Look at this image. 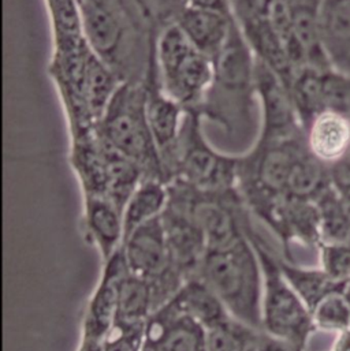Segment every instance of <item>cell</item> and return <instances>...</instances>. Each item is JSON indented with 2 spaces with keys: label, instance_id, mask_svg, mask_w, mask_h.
<instances>
[{
  "label": "cell",
  "instance_id": "ba28073f",
  "mask_svg": "<svg viewBox=\"0 0 350 351\" xmlns=\"http://www.w3.org/2000/svg\"><path fill=\"white\" fill-rule=\"evenodd\" d=\"M253 89L261 106V130L259 140H288L304 134L286 82L256 56Z\"/></svg>",
  "mask_w": 350,
  "mask_h": 351
},
{
  "label": "cell",
  "instance_id": "f546056e",
  "mask_svg": "<svg viewBox=\"0 0 350 351\" xmlns=\"http://www.w3.org/2000/svg\"><path fill=\"white\" fill-rule=\"evenodd\" d=\"M147 323H129L115 320L103 341L104 351L145 350Z\"/></svg>",
  "mask_w": 350,
  "mask_h": 351
},
{
  "label": "cell",
  "instance_id": "5bb4252c",
  "mask_svg": "<svg viewBox=\"0 0 350 351\" xmlns=\"http://www.w3.org/2000/svg\"><path fill=\"white\" fill-rule=\"evenodd\" d=\"M82 227L86 241L107 261L124 243V213L110 198L85 195Z\"/></svg>",
  "mask_w": 350,
  "mask_h": 351
},
{
  "label": "cell",
  "instance_id": "e575fe53",
  "mask_svg": "<svg viewBox=\"0 0 350 351\" xmlns=\"http://www.w3.org/2000/svg\"><path fill=\"white\" fill-rule=\"evenodd\" d=\"M75 351H104V345L103 341L80 335L78 348Z\"/></svg>",
  "mask_w": 350,
  "mask_h": 351
},
{
  "label": "cell",
  "instance_id": "5b68a950",
  "mask_svg": "<svg viewBox=\"0 0 350 351\" xmlns=\"http://www.w3.org/2000/svg\"><path fill=\"white\" fill-rule=\"evenodd\" d=\"M162 89L182 107H191L213 86V62L187 40L175 23L163 30L156 47Z\"/></svg>",
  "mask_w": 350,
  "mask_h": 351
},
{
  "label": "cell",
  "instance_id": "d4e9b609",
  "mask_svg": "<svg viewBox=\"0 0 350 351\" xmlns=\"http://www.w3.org/2000/svg\"><path fill=\"white\" fill-rule=\"evenodd\" d=\"M154 312L155 300L151 285L128 271L119 283L117 320L147 323Z\"/></svg>",
  "mask_w": 350,
  "mask_h": 351
},
{
  "label": "cell",
  "instance_id": "ffe728a7",
  "mask_svg": "<svg viewBox=\"0 0 350 351\" xmlns=\"http://www.w3.org/2000/svg\"><path fill=\"white\" fill-rule=\"evenodd\" d=\"M170 301L205 330L231 316L213 290L197 276L187 279Z\"/></svg>",
  "mask_w": 350,
  "mask_h": 351
},
{
  "label": "cell",
  "instance_id": "9a60e30c",
  "mask_svg": "<svg viewBox=\"0 0 350 351\" xmlns=\"http://www.w3.org/2000/svg\"><path fill=\"white\" fill-rule=\"evenodd\" d=\"M304 137L310 154L331 166L350 155V117L325 110L304 128Z\"/></svg>",
  "mask_w": 350,
  "mask_h": 351
},
{
  "label": "cell",
  "instance_id": "1f68e13d",
  "mask_svg": "<svg viewBox=\"0 0 350 351\" xmlns=\"http://www.w3.org/2000/svg\"><path fill=\"white\" fill-rule=\"evenodd\" d=\"M189 7L209 10L215 12H220L229 16L234 15V8L231 0H187Z\"/></svg>",
  "mask_w": 350,
  "mask_h": 351
},
{
  "label": "cell",
  "instance_id": "d6986e66",
  "mask_svg": "<svg viewBox=\"0 0 350 351\" xmlns=\"http://www.w3.org/2000/svg\"><path fill=\"white\" fill-rule=\"evenodd\" d=\"M234 18V15L229 16L220 12L187 5L180 14L176 25L182 29L196 49L213 60L230 34Z\"/></svg>",
  "mask_w": 350,
  "mask_h": 351
},
{
  "label": "cell",
  "instance_id": "ac0fdd59",
  "mask_svg": "<svg viewBox=\"0 0 350 351\" xmlns=\"http://www.w3.org/2000/svg\"><path fill=\"white\" fill-rule=\"evenodd\" d=\"M320 38L330 69L350 75V0H322Z\"/></svg>",
  "mask_w": 350,
  "mask_h": 351
},
{
  "label": "cell",
  "instance_id": "e0dca14e",
  "mask_svg": "<svg viewBox=\"0 0 350 351\" xmlns=\"http://www.w3.org/2000/svg\"><path fill=\"white\" fill-rule=\"evenodd\" d=\"M84 38L106 63L118 55L124 30L114 10L106 0H80Z\"/></svg>",
  "mask_w": 350,
  "mask_h": 351
},
{
  "label": "cell",
  "instance_id": "4dcf8cb0",
  "mask_svg": "<svg viewBox=\"0 0 350 351\" xmlns=\"http://www.w3.org/2000/svg\"><path fill=\"white\" fill-rule=\"evenodd\" d=\"M330 184L338 195H350V155L329 166Z\"/></svg>",
  "mask_w": 350,
  "mask_h": 351
},
{
  "label": "cell",
  "instance_id": "8992f818",
  "mask_svg": "<svg viewBox=\"0 0 350 351\" xmlns=\"http://www.w3.org/2000/svg\"><path fill=\"white\" fill-rule=\"evenodd\" d=\"M238 160L240 156H229L212 148L201 130L200 114L187 110L175 149L170 180L176 179L208 191L237 189Z\"/></svg>",
  "mask_w": 350,
  "mask_h": 351
},
{
  "label": "cell",
  "instance_id": "7a4b0ae2",
  "mask_svg": "<svg viewBox=\"0 0 350 351\" xmlns=\"http://www.w3.org/2000/svg\"><path fill=\"white\" fill-rule=\"evenodd\" d=\"M246 234L256 249L263 271V332L305 351L315 332L310 308L290 286L279 267L278 256L264 245L252 223Z\"/></svg>",
  "mask_w": 350,
  "mask_h": 351
},
{
  "label": "cell",
  "instance_id": "603a6c76",
  "mask_svg": "<svg viewBox=\"0 0 350 351\" xmlns=\"http://www.w3.org/2000/svg\"><path fill=\"white\" fill-rule=\"evenodd\" d=\"M330 187L329 166L312 156L307 148L293 166L285 195L315 202Z\"/></svg>",
  "mask_w": 350,
  "mask_h": 351
},
{
  "label": "cell",
  "instance_id": "83f0119b",
  "mask_svg": "<svg viewBox=\"0 0 350 351\" xmlns=\"http://www.w3.org/2000/svg\"><path fill=\"white\" fill-rule=\"evenodd\" d=\"M58 41L84 38L80 0H48Z\"/></svg>",
  "mask_w": 350,
  "mask_h": 351
},
{
  "label": "cell",
  "instance_id": "44dd1931",
  "mask_svg": "<svg viewBox=\"0 0 350 351\" xmlns=\"http://www.w3.org/2000/svg\"><path fill=\"white\" fill-rule=\"evenodd\" d=\"M169 204V183L145 176L124 208V239L137 227L161 217Z\"/></svg>",
  "mask_w": 350,
  "mask_h": 351
},
{
  "label": "cell",
  "instance_id": "d6a6232c",
  "mask_svg": "<svg viewBox=\"0 0 350 351\" xmlns=\"http://www.w3.org/2000/svg\"><path fill=\"white\" fill-rule=\"evenodd\" d=\"M257 351H304L297 346L286 343L283 341L275 339L267 334H263Z\"/></svg>",
  "mask_w": 350,
  "mask_h": 351
},
{
  "label": "cell",
  "instance_id": "9c48e42d",
  "mask_svg": "<svg viewBox=\"0 0 350 351\" xmlns=\"http://www.w3.org/2000/svg\"><path fill=\"white\" fill-rule=\"evenodd\" d=\"M129 271L122 246L103 263L102 275L88 298L81 323V335L104 341L118 313L119 283Z\"/></svg>",
  "mask_w": 350,
  "mask_h": 351
},
{
  "label": "cell",
  "instance_id": "f1b7e54d",
  "mask_svg": "<svg viewBox=\"0 0 350 351\" xmlns=\"http://www.w3.org/2000/svg\"><path fill=\"white\" fill-rule=\"evenodd\" d=\"M318 265L336 282L347 285L350 280V239L325 242L319 245Z\"/></svg>",
  "mask_w": 350,
  "mask_h": 351
},
{
  "label": "cell",
  "instance_id": "277c9868",
  "mask_svg": "<svg viewBox=\"0 0 350 351\" xmlns=\"http://www.w3.org/2000/svg\"><path fill=\"white\" fill-rule=\"evenodd\" d=\"M169 198L197 223L208 250L235 243L246 237V228L252 223L250 210L238 189L208 191L173 179L169 182Z\"/></svg>",
  "mask_w": 350,
  "mask_h": 351
},
{
  "label": "cell",
  "instance_id": "2e32d148",
  "mask_svg": "<svg viewBox=\"0 0 350 351\" xmlns=\"http://www.w3.org/2000/svg\"><path fill=\"white\" fill-rule=\"evenodd\" d=\"M296 71L304 66L330 70L320 38L322 0H290Z\"/></svg>",
  "mask_w": 350,
  "mask_h": 351
},
{
  "label": "cell",
  "instance_id": "4fadbf2b",
  "mask_svg": "<svg viewBox=\"0 0 350 351\" xmlns=\"http://www.w3.org/2000/svg\"><path fill=\"white\" fill-rule=\"evenodd\" d=\"M212 62L213 85L218 84L227 93H246L253 88L256 55L235 18L224 45Z\"/></svg>",
  "mask_w": 350,
  "mask_h": 351
},
{
  "label": "cell",
  "instance_id": "7402d4cb",
  "mask_svg": "<svg viewBox=\"0 0 350 351\" xmlns=\"http://www.w3.org/2000/svg\"><path fill=\"white\" fill-rule=\"evenodd\" d=\"M278 263L285 278L311 312L326 295L345 287V285L331 279L319 265L304 267L279 256Z\"/></svg>",
  "mask_w": 350,
  "mask_h": 351
},
{
  "label": "cell",
  "instance_id": "8fae6325",
  "mask_svg": "<svg viewBox=\"0 0 350 351\" xmlns=\"http://www.w3.org/2000/svg\"><path fill=\"white\" fill-rule=\"evenodd\" d=\"M167 245L175 268L187 280L198 275L208 250L205 237L191 216L170 201L162 215Z\"/></svg>",
  "mask_w": 350,
  "mask_h": 351
},
{
  "label": "cell",
  "instance_id": "7c38bea8",
  "mask_svg": "<svg viewBox=\"0 0 350 351\" xmlns=\"http://www.w3.org/2000/svg\"><path fill=\"white\" fill-rule=\"evenodd\" d=\"M185 107L162 89L159 80L152 81L145 88V117L163 162L167 183L172 176L175 149L185 122Z\"/></svg>",
  "mask_w": 350,
  "mask_h": 351
},
{
  "label": "cell",
  "instance_id": "d590c367",
  "mask_svg": "<svg viewBox=\"0 0 350 351\" xmlns=\"http://www.w3.org/2000/svg\"><path fill=\"white\" fill-rule=\"evenodd\" d=\"M338 199H340L341 212H342V215H344V217H345L350 228V195H338Z\"/></svg>",
  "mask_w": 350,
  "mask_h": 351
},
{
  "label": "cell",
  "instance_id": "4316f807",
  "mask_svg": "<svg viewBox=\"0 0 350 351\" xmlns=\"http://www.w3.org/2000/svg\"><path fill=\"white\" fill-rule=\"evenodd\" d=\"M344 289L330 293L312 309L315 331L334 334L350 328V305Z\"/></svg>",
  "mask_w": 350,
  "mask_h": 351
},
{
  "label": "cell",
  "instance_id": "484cf974",
  "mask_svg": "<svg viewBox=\"0 0 350 351\" xmlns=\"http://www.w3.org/2000/svg\"><path fill=\"white\" fill-rule=\"evenodd\" d=\"M205 334L207 351H257L264 332L230 316Z\"/></svg>",
  "mask_w": 350,
  "mask_h": 351
},
{
  "label": "cell",
  "instance_id": "30bf717a",
  "mask_svg": "<svg viewBox=\"0 0 350 351\" xmlns=\"http://www.w3.org/2000/svg\"><path fill=\"white\" fill-rule=\"evenodd\" d=\"M145 348L150 351H207L205 328L169 301L148 319Z\"/></svg>",
  "mask_w": 350,
  "mask_h": 351
},
{
  "label": "cell",
  "instance_id": "cb8c5ba5",
  "mask_svg": "<svg viewBox=\"0 0 350 351\" xmlns=\"http://www.w3.org/2000/svg\"><path fill=\"white\" fill-rule=\"evenodd\" d=\"M325 71L326 70L304 66L299 69L292 78L289 89L303 128H305L314 117L325 111Z\"/></svg>",
  "mask_w": 350,
  "mask_h": 351
},
{
  "label": "cell",
  "instance_id": "3957f363",
  "mask_svg": "<svg viewBox=\"0 0 350 351\" xmlns=\"http://www.w3.org/2000/svg\"><path fill=\"white\" fill-rule=\"evenodd\" d=\"M96 132L118 152L140 166L145 176L167 182L145 117V89L121 85L99 121Z\"/></svg>",
  "mask_w": 350,
  "mask_h": 351
},
{
  "label": "cell",
  "instance_id": "74e56055",
  "mask_svg": "<svg viewBox=\"0 0 350 351\" xmlns=\"http://www.w3.org/2000/svg\"><path fill=\"white\" fill-rule=\"evenodd\" d=\"M144 351H150V350H148V349H147V348H145V350H144Z\"/></svg>",
  "mask_w": 350,
  "mask_h": 351
},
{
  "label": "cell",
  "instance_id": "8d00e7d4",
  "mask_svg": "<svg viewBox=\"0 0 350 351\" xmlns=\"http://www.w3.org/2000/svg\"><path fill=\"white\" fill-rule=\"evenodd\" d=\"M344 294H345V297H347V300H348V302H349L350 305V280L345 285V289H344Z\"/></svg>",
  "mask_w": 350,
  "mask_h": 351
},
{
  "label": "cell",
  "instance_id": "836d02e7",
  "mask_svg": "<svg viewBox=\"0 0 350 351\" xmlns=\"http://www.w3.org/2000/svg\"><path fill=\"white\" fill-rule=\"evenodd\" d=\"M322 351H350V328L330 334V345Z\"/></svg>",
  "mask_w": 350,
  "mask_h": 351
},
{
  "label": "cell",
  "instance_id": "52a82bcc",
  "mask_svg": "<svg viewBox=\"0 0 350 351\" xmlns=\"http://www.w3.org/2000/svg\"><path fill=\"white\" fill-rule=\"evenodd\" d=\"M122 252L129 271L151 285L155 312L167 304L186 282L172 261L162 216L129 234L124 239Z\"/></svg>",
  "mask_w": 350,
  "mask_h": 351
},
{
  "label": "cell",
  "instance_id": "6da1fadb",
  "mask_svg": "<svg viewBox=\"0 0 350 351\" xmlns=\"http://www.w3.org/2000/svg\"><path fill=\"white\" fill-rule=\"evenodd\" d=\"M197 278L213 290L234 319L263 331V271L248 234L227 247L207 250Z\"/></svg>",
  "mask_w": 350,
  "mask_h": 351
}]
</instances>
